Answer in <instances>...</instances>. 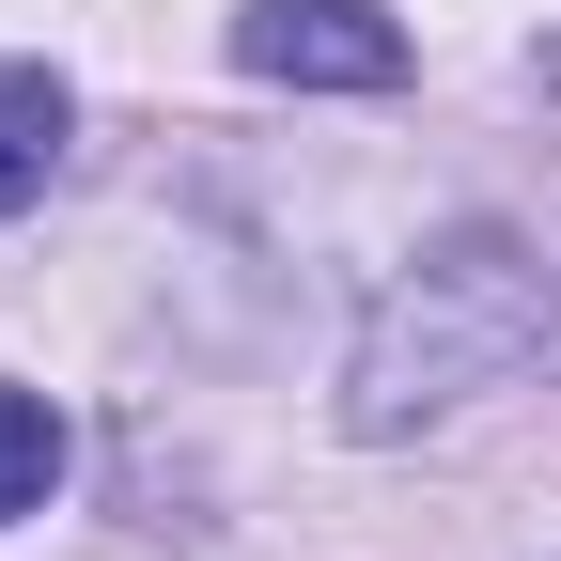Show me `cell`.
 Segmentation results:
<instances>
[{
  "label": "cell",
  "mask_w": 561,
  "mask_h": 561,
  "mask_svg": "<svg viewBox=\"0 0 561 561\" xmlns=\"http://www.w3.org/2000/svg\"><path fill=\"white\" fill-rule=\"evenodd\" d=\"M47 483H62V421H47L32 390H0V530L47 515Z\"/></svg>",
  "instance_id": "cell-3"
},
{
  "label": "cell",
  "mask_w": 561,
  "mask_h": 561,
  "mask_svg": "<svg viewBox=\"0 0 561 561\" xmlns=\"http://www.w3.org/2000/svg\"><path fill=\"white\" fill-rule=\"evenodd\" d=\"M62 172V79L47 62H0V219Z\"/></svg>",
  "instance_id": "cell-2"
},
{
  "label": "cell",
  "mask_w": 561,
  "mask_h": 561,
  "mask_svg": "<svg viewBox=\"0 0 561 561\" xmlns=\"http://www.w3.org/2000/svg\"><path fill=\"white\" fill-rule=\"evenodd\" d=\"M234 62L250 79H297V94H390L405 79V32L375 16V0H250Z\"/></svg>",
  "instance_id": "cell-1"
}]
</instances>
